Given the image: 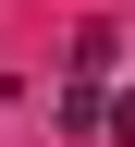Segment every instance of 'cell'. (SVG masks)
I'll list each match as a JSON object with an SVG mask.
<instances>
[{"label":"cell","instance_id":"obj_1","mask_svg":"<svg viewBox=\"0 0 135 147\" xmlns=\"http://www.w3.org/2000/svg\"><path fill=\"white\" fill-rule=\"evenodd\" d=\"M62 135H98V74H62Z\"/></svg>","mask_w":135,"mask_h":147}]
</instances>
